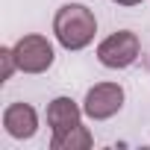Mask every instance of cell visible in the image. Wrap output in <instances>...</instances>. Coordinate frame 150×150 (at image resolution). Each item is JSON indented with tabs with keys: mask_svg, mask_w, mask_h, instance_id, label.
Listing matches in <instances>:
<instances>
[{
	"mask_svg": "<svg viewBox=\"0 0 150 150\" xmlns=\"http://www.w3.org/2000/svg\"><path fill=\"white\" fill-rule=\"evenodd\" d=\"M53 33H56V38L65 50H83V47L91 44V38L97 33V18L83 3H68L56 12Z\"/></svg>",
	"mask_w": 150,
	"mask_h": 150,
	"instance_id": "obj_1",
	"label": "cell"
},
{
	"mask_svg": "<svg viewBox=\"0 0 150 150\" xmlns=\"http://www.w3.org/2000/svg\"><path fill=\"white\" fill-rule=\"evenodd\" d=\"M138 50H141L138 35L129 33V30H121V33H112L109 38L100 41L97 59H100V65H106V68H127V65H132V62L138 59Z\"/></svg>",
	"mask_w": 150,
	"mask_h": 150,
	"instance_id": "obj_2",
	"label": "cell"
},
{
	"mask_svg": "<svg viewBox=\"0 0 150 150\" xmlns=\"http://www.w3.org/2000/svg\"><path fill=\"white\" fill-rule=\"evenodd\" d=\"M12 50H15L18 71H24V74H44L53 65V44L44 35H24V38H18V44Z\"/></svg>",
	"mask_w": 150,
	"mask_h": 150,
	"instance_id": "obj_3",
	"label": "cell"
},
{
	"mask_svg": "<svg viewBox=\"0 0 150 150\" xmlns=\"http://www.w3.org/2000/svg\"><path fill=\"white\" fill-rule=\"evenodd\" d=\"M121 106H124V88L118 83H97L94 88H88L86 103H83V112L88 118H94V121H106Z\"/></svg>",
	"mask_w": 150,
	"mask_h": 150,
	"instance_id": "obj_4",
	"label": "cell"
},
{
	"mask_svg": "<svg viewBox=\"0 0 150 150\" xmlns=\"http://www.w3.org/2000/svg\"><path fill=\"white\" fill-rule=\"evenodd\" d=\"M3 127L12 138H33L38 129V115L30 103H12L3 112Z\"/></svg>",
	"mask_w": 150,
	"mask_h": 150,
	"instance_id": "obj_5",
	"label": "cell"
},
{
	"mask_svg": "<svg viewBox=\"0 0 150 150\" xmlns=\"http://www.w3.org/2000/svg\"><path fill=\"white\" fill-rule=\"evenodd\" d=\"M80 106L74 103L71 97H56L50 106H47V124L53 129V135H62L74 127H80Z\"/></svg>",
	"mask_w": 150,
	"mask_h": 150,
	"instance_id": "obj_6",
	"label": "cell"
},
{
	"mask_svg": "<svg viewBox=\"0 0 150 150\" xmlns=\"http://www.w3.org/2000/svg\"><path fill=\"white\" fill-rule=\"evenodd\" d=\"M94 144V138H91V132L80 124V127H74V129H68V132H62V135H53L50 138V147L53 150H88Z\"/></svg>",
	"mask_w": 150,
	"mask_h": 150,
	"instance_id": "obj_7",
	"label": "cell"
},
{
	"mask_svg": "<svg viewBox=\"0 0 150 150\" xmlns=\"http://www.w3.org/2000/svg\"><path fill=\"white\" fill-rule=\"evenodd\" d=\"M0 62H3L0 80H9V77H12V71L18 68V62H15V50H12V47H3V50H0Z\"/></svg>",
	"mask_w": 150,
	"mask_h": 150,
	"instance_id": "obj_8",
	"label": "cell"
},
{
	"mask_svg": "<svg viewBox=\"0 0 150 150\" xmlns=\"http://www.w3.org/2000/svg\"><path fill=\"white\" fill-rule=\"evenodd\" d=\"M112 3H118V6H138L141 0H112Z\"/></svg>",
	"mask_w": 150,
	"mask_h": 150,
	"instance_id": "obj_9",
	"label": "cell"
}]
</instances>
